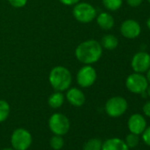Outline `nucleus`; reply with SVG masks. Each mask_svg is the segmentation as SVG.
Here are the masks:
<instances>
[{
  "instance_id": "nucleus-20",
  "label": "nucleus",
  "mask_w": 150,
  "mask_h": 150,
  "mask_svg": "<svg viewBox=\"0 0 150 150\" xmlns=\"http://www.w3.org/2000/svg\"><path fill=\"white\" fill-rule=\"evenodd\" d=\"M50 145L52 149L54 150H60L63 148L64 145V140L62 136L60 135H55L50 139Z\"/></svg>"
},
{
  "instance_id": "nucleus-16",
  "label": "nucleus",
  "mask_w": 150,
  "mask_h": 150,
  "mask_svg": "<svg viewBox=\"0 0 150 150\" xmlns=\"http://www.w3.org/2000/svg\"><path fill=\"white\" fill-rule=\"evenodd\" d=\"M64 102V96L62 92L55 91L51 94L48 98V104L52 109H58L60 108Z\"/></svg>"
},
{
  "instance_id": "nucleus-30",
  "label": "nucleus",
  "mask_w": 150,
  "mask_h": 150,
  "mask_svg": "<svg viewBox=\"0 0 150 150\" xmlns=\"http://www.w3.org/2000/svg\"><path fill=\"white\" fill-rule=\"evenodd\" d=\"M1 150H15V149H13V147H5V148H3Z\"/></svg>"
},
{
  "instance_id": "nucleus-23",
  "label": "nucleus",
  "mask_w": 150,
  "mask_h": 150,
  "mask_svg": "<svg viewBox=\"0 0 150 150\" xmlns=\"http://www.w3.org/2000/svg\"><path fill=\"white\" fill-rule=\"evenodd\" d=\"M141 135H142L143 142L146 146H150V126H146V129L144 130V132L141 133Z\"/></svg>"
},
{
  "instance_id": "nucleus-18",
  "label": "nucleus",
  "mask_w": 150,
  "mask_h": 150,
  "mask_svg": "<svg viewBox=\"0 0 150 150\" xmlns=\"http://www.w3.org/2000/svg\"><path fill=\"white\" fill-rule=\"evenodd\" d=\"M103 6L110 12L119 10L123 5V0H102Z\"/></svg>"
},
{
  "instance_id": "nucleus-4",
  "label": "nucleus",
  "mask_w": 150,
  "mask_h": 150,
  "mask_svg": "<svg viewBox=\"0 0 150 150\" xmlns=\"http://www.w3.org/2000/svg\"><path fill=\"white\" fill-rule=\"evenodd\" d=\"M128 109V103L122 96H113L107 100L104 110L110 117H119L123 116Z\"/></svg>"
},
{
  "instance_id": "nucleus-26",
  "label": "nucleus",
  "mask_w": 150,
  "mask_h": 150,
  "mask_svg": "<svg viewBox=\"0 0 150 150\" xmlns=\"http://www.w3.org/2000/svg\"><path fill=\"white\" fill-rule=\"evenodd\" d=\"M60 3L64 5V6H74L76 5L77 3H79L81 0H59Z\"/></svg>"
},
{
  "instance_id": "nucleus-7",
  "label": "nucleus",
  "mask_w": 150,
  "mask_h": 150,
  "mask_svg": "<svg viewBox=\"0 0 150 150\" xmlns=\"http://www.w3.org/2000/svg\"><path fill=\"white\" fill-rule=\"evenodd\" d=\"M32 144L31 133L24 128L13 131L11 136V145L15 150H28Z\"/></svg>"
},
{
  "instance_id": "nucleus-22",
  "label": "nucleus",
  "mask_w": 150,
  "mask_h": 150,
  "mask_svg": "<svg viewBox=\"0 0 150 150\" xmlns=\"http://www.w3.org/2000/svg\"><path fill=\"white\" fill-rule=\"evenodd\" d=\"M8 2L14 8H22L27 5L28 0H8Z\"/></svg>"
},
{
  "instance_id": "nucleus-3",
  "label": "nucleus",
  "mask_w": 150,
  "mask_h": 150,
  "mask_svg": "<svg viewBox=\"0 0 150 150\" xmlns=\"http://www.w3.org/2000/svg\"><path fill=\"white\" fill-rule=\"evenodd\" d=\"M72 15L80 23L88 24L92 22L97 15L96 9L89 3L79 2L72 8Z\"/></svg>"
},
{
  "instance_id": "nucleus-17",
  "label": "nucleus",
  "mask_w": 150,
  "mask_h": 150,
  "mask_svg": "<svg viewBox=\"0 0 150 150\" xmlns=\"http://www.w3.org/2000/svg\"><path fill=\"white\" fill-rule=\"evenodd\" d=\"M103 141L100 139L93 138L88 139L83 146V150H102Z\"/></svg>"
},
{
  "instance_id": "nucleus-9",
  "label": "nucleus",
  "mask_w": 150,
  "mask_h": 150,
  "mask_svg": "<svg viewBox=\"0 0 150 150\" xmlns=\"http://www.w3.org/2000/svg\"><path fill=\"white\" fill-rule=\"evenodd\" d=\"M131 66L134 72L145 73L150 68V54L146 51L135 53L132 58Z\"/></svg>"
},
{
  "instance_id": "nucleus-25",
  "label": "nucleus",
  "mask_w": 150,
  "mask_h": 150,
  "mask_svg": "<svg viewBox=\"0 0 150 150\" xmlns=\"http://www.w3.org/2000/svg\"><path fill=\"white\" fill-rule=\"evenodd\" d=\"M142 111L143 114L150 118V101H147L142 107Z\"/></svg>"
},
{
  "instance_id": "nucleus-21",
  "label": "nucleus",
  "mask_w": 150,
  "mask_h": 150,
  "mask_svg": "<svg viewBox=\"0 0 150 150\" xmlns=\"http://www.w3.org/2000/svg\"><path fill=\"white\" fill-rule=\"evenodd\" d=\"M139 135H137V134H134V133H132V132H130L126 136V138L125 139V144L127 145V146L129 148H134V147H136L138 146V144L139 142Z\"/></svg>"
},
{
  "instance_id": "nucleus-24",
  "label": "nucleus",
  "mask_w": 150,
  "mask_h": 150,
  "mask_svg": "<svg viewBox=\"0 0 150 150\" xmlns=\"http://www.w3.org/2000/svg\"><path fill=\"white\" fill-rule=\"evenodd\" d=\"M127 5L132 8H135V7H138L139 6L142 2H143V0H125Z\"/></svg>"
},
{
  "instance_id": "nucleus-10",
  "label": "nucleus",
  "mask_w": 150,
  "mask_h": 150,
  "mask_svg": "<svg viewBox=\"0 0 150 150\" xmlns=\"http://www.w3.org/2000/svg\"><path fill=\"white\" fill-rule=\"evenodd\" d=\"M120 33L126 39H136L141 33V26L137 21L128 19L122 22L120 26Z\"/></svg>"
},
{
  "instance_id": "nucleus-15",
  "label": "nucleus",
  "mask_w": 150,
  "mask_h": 150,
  "mask_svg": "<svg viewBox=\"0 0 150 150\" xmlns=\"http://www.w3.org/2000/svg\"><path fill=\"white\" fill-rule=\"evenodd\" d=\"M118 39L116 35L108 34L103 36L101 40V45L103 49L108 50H113L118 46Z\"/></svg>"
},
{
  "instance_id": "nucleus-27",
  "label": "nucleus",
  "mask_w": 150,
  "mask_h": 150,
  "mask_svg": "<svg viewBox=\"0 0 150 150\" xmlns=\"http://www.w3.org/2000/svg\"><path fill=\"white\" fill-rule=\"evenodd\" d=\"M146 80H147V81H148V83L150 84V68L146 71Z\"/></svg>"
},
{
  "instance_id": "nucleus-31",
  "label": "nucleus",
  "mask_w": 150,
  "mask_h": 150,
  "mask_svg": "<svg viewBox=\"0 0 150 150\" xmlns=\"http://www.w3.org/2000/svg\"><path fill=\"white\" fill-rule=\"evenodd\" d=\"M146 1L148 2V4H150V0H146Z\"/></svg>"
},
{
  "instance_id": "nucleus-5",
  "label": "nucleus",
  "mask_w": 150,
  "mask_h": 150,
  "mask_svg": "<svg viewBox=\"0 0 150 150\" xmlns=\"http://www.w3.org/2000/svg\"><path fill=\"white\" fill-rule=\"evenodd\" d=\"M148 85L149 83L143 73H131L125 80V87L127 90L135 95H141L146 92Z\"/></svg>"
},
{
  "instance_id": "nucleus-28",
  "label": "nucleus",
  "mask_w": 150,
  "mask_h": 150,
  "mask_svg": "<svg viewBox=\"0 0 150 150\" xmlns=\"http://www.w3.org/2000/svg\"><path fill=\"white\" fill-rule=\"evenodd\" d=\"M146 96L150 98V85H148V87L146 90Z\"/></svg>"
},
{
  "instance_id": "nucleus-29",
  "label": "nucleus",
  "mask_w": 150,
  "mask_h": 150,
  "mask_svg": "<svg viewBox=\"0 0 150 150\" xmlns=\"http://www.w3.org/2000/svg\"><path fill=\"white\" fill-rule=\"evenodd\" d=\"M146 27H147V28L150 30V17L147 19V21H146Z\"/></svg>"
},
{
  "instance_id": "nucleus-19",
  "label": "nucleus",
  "mask_w": 150,
  "mask_h": 150,
  "mask_svg": "<svg viewBox=\"0 0 150 150\" xmlns=\"http://www.w3.org/2000/svg\"><path fill=\"white\" fill-rule=\"evenodd\" d=\"M10 105L6 100H0V123L6 121L10 115Z\"/></svg>"
},
{
  "instance_id": "nucleus-8",
  "label": "nucleus",
  "mask_w": 150,
  "mask_h": 150,
  "mask_svg": "<svg viewBox=\"0 0 150 150\" xmlns=\"http://www.w3.org/2000/svg\"><path fill=\"white\" fill-rule=\"evenodd\" d=\"M97 79L96 69L91 64H85L77 72L76 81L80 87L88 88L95 84Z\"/></svg>"
},
{
  "instance_id": "nucleus-11",
  "label": "nucleus",
  "mask_w": 150,
  "mask_h": 150,
  "mask_svg": "<svg viewBox=\"0 0 150 150\" xmlns=\"http://www.w3.org/2000/svg\"><path fill=\"white\" fill-rule=\"evenodd\" d=\"M127 127L130 132L140 135L146 127V121L143 115L134 113L130 116L127 121Z\"/></svg>"
},
{
  "instance_id": "nucleus-6",
  "label": "nucleus",
  "mask_w": 150,
  "mask_h": 150,
  "mask_svg": "<svg viewBox=\"0 0 150 150\" xmlns=\"http://www.w3.org/2000/svg\"><path fill=\"white\" fill-rule=\"evenodd\" d=\"M49 128L55 135L63 136L70 130V121L68 117L62 113H54L49 118Z\"/></svg>"
},
{
  "instance_id": "nucleus-13",
  "label": "nucleus",
  "mask_w": 150,
  "mask_h": 150,
  "mask_svg": "<svg viewBox=\"0 0 150 150\" xmlns=\"http://www.w3.org/2000/svg\"><path fill=\"white\" fill-rule=\"evenodd\" d=\"M125 140L119 138H110L103 142L102 150H129Z\"/></svg>"
},
{
  "instance_id": "nucleus-14",
  "label": "nucleus",
  "mask_w": 150,
  "mask_h": 150,
  "mask_svg": "<svg viewBox=\"0 0 150 150\" xmlns=\"http://www.w3.org/2000/svg\"><path fill=\"white\" fill-rule=\"evenodd\" d=\"M96 23L103 30H110L115 25V20L109 13L103 12L96 15Z\"/></svg>"
},
{
  "instance_id": "nucleus-1",
  "label": "nucleus",
  "mask_w": 150,
  "mask_h": 150,
  "mask_svg": "<svg viewBox=\"0 0 150 150\" xmlns=\"http://www.w3.org/2000/svg\"><path fill=\"white\" fill-rule=\"evenodd\" d=\"M74 54L79 62L84 64H93L102 57L103 47L98 41L89 39L81 42L75 49Z\"/></svg>"
},
{
  "instance_id": "nucleus-12",
  "label": "nucleus",
  "mask_w": 150,
  "mask_h": 150,
  "mask_svg": "<svg viewBox=\"0 0 150 150\" xmlns=\"http://www.w3.org/2000/svg\"><path fill=\"white\" fill-rule=\"evenodd\" d=\"M65 98L74 107H81L86 102L84 93L78 88H69L65 94Z\"/></svg>"
},
{
  "instance_id": "nucleus-2",
  "label": "nucleus",
  "mask_w": 150,
  "mask_h": 150,
  "mask_svg": "<svg viewBox=\"0 0 150 150\" xmlns=\"http://www.w3.org/2000/svg\"><path fill=\"white\" fill-rule=\"evenodd\" d=\"M71 71L64 66L57 65L51 69L49 74V82L55 91L64 92L71 85Z\"/></svg>"
}]
</instances>
